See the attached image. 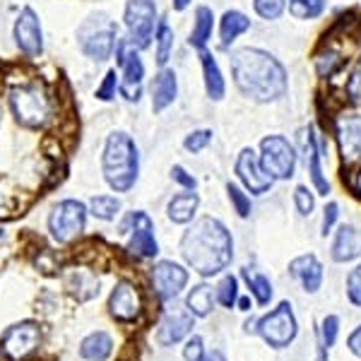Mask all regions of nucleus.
I'll use <instances>...</instances> for the list:
<instances>
[{"label": "nucleus", "instance_id": "1", "mask_svg": "<svg viewBox=\"0 0 361 361\" xmlns=\"http://www.w3.org/2000/svg\"><path fill=\"white\" fill-rule=\"evenodd\" d=\"M231 78L236 90L250 102H279L289 90L287 68L270 51L246 46L231 54Z\"/></svg>", "mask_w": 361, "mask_h": 361}, {"label": "nucleus", "instance_id": "2", "mask_svg": "<svg viewBox=\"0 0 361 361\" xmlns=\"http://www.w3.org/2000/svg\"><path fill=\"white\" fill-rule=\"evenodd\" d=\"M180 255L197 275H219L234 258V238L214 217H202L180 238Z\"/></svg>", "mask_w": 361, "mask_h": 361}, {"label": "nucleus", "instance_id": "3", "mask_svg": "<svg viewBox=\"0 0 361 361\" xmlns=\"http://www.w3.org/2000/svg\"><path fill=\"white\" fill-rule=\"evenodd\" d=\"M102 173L109 188L116 193H128L140 176V149L135 140L126 130H114L104 142Z\"/></svg>", "mask_w": 361, "mask_h": 361}, {"label": "nucleus", "instance_id": "4", "mask_svg": "<svg viewBox=\"0 0 361 361\" xmlns=\"http://www.w3.org/2000/svg\"><path fill=\"white\" fill-rule=\"evenodd\" d=\"M10 111H13L15 121L25 128L39 130V128L49 126L54 118V97L42 82H20L10 90L8 97Z\"/></svg>", "mask_w": 361, "mask_h": 361}, {"label": "nucleus", "instance_id": "5", "mask_svg": "<svg viewBox=\"0 0 361 361\" xmlns=\"http://www.w3.org/2000/svg\"><path fill=\"white\" fill-rule=\"evenodd\" d=\"M118 42V25L106 13H92L78 27L80 51L94 63H104L114 56V46Z\"/></svg>", "mask_w": 361, "mask_h": 361}, {"label": "nucleus", "instance_id": "6", "mask_svg": "<svg viewBox=\"0 0 361 361\" xmlns=\"http://www.w3.org/2000/svg\"><path fill=\"white\" fill-rule=\"evenodd\" d=\"M116 66H118V92L126 102L137 104L142 97V82H145V63L140 56V49H135L128 39L118 37L114 46Z\"/></svg>", "mask_w": 361, "mask_h": 361}, {"label": "nucleus", "instance_id": "7", "mask_svg": "<svg viewBox=\"0 0 361 361\" xmlns=\"http://www.w3.org/2000/svg\"><path fill=\"white\" fill-rule=\"evenodd\" d=\"M159 22V13H157L154 0H128L123 10V25L128 42L135 49H147L154 39V29Z\"/></svg>", "mask_w": 361, "mask_h": 361}, {"label": "nucleus", "instance_id": "8", "mask_svg": "<svg viewBox=\"0 0 361 361\" xmlns=\"http://www.w3.org/2000/svg\"><path fill=\"white\" fill-rule=\"evenodd\" d=\"M258 161L272 180H287L296 171V149L287 137L267 135L260 140Z\"/></svg>", "mask_w": 361, "mask_h": 361}, {"label": "nucleus", "instance_id": "9", "mask_svg": "<svg viewBox=\"0 0 361 361\" xmlns=\"http://www.w3.org/2000/svg\"><path fill=\"white\" fill-rule=\"evenodd\" d=\"M255 333L263 337L272 349H284L292 345L296 340V333H299V323H296L292 304L282 301L275 311L260 318L258 325H255Z\"/></svg>", "mask_w": 361, "mask_h": 361}, {"label": "nucleus", "instance_id": "10", "mask_svg": "<svg viewBox=\"0 0 361 361\" xmlns=\"http://www.w3.org/2000/svg\"><path fill=\"white\" fill-rule=\"evenodd\" d=\"M87 207L80 200H63L54 207L49 217V231L58 243L75 241L85 231Z\"/></svg>", "mask_w": 361, "mask_h": 361}, {"label": "nucleus", "instance_id": "11", "mask_svg": "<svg viewBox=\"0 0 361 361\" xmlns=\"http://www.w3.org/2000/svg\"><path fill=\"white\" fill-rule=\"evenodd\" d=\"M42 345V328L32 320H25V323H17L8 333L3 335V342H0V354L10 361H20L27 359L32 352H37V347Z\"/></svg>", "mask_w": 361, "mask_h": 361}, {"label": "nucleus", "instance_id": "12", "mask_svg": "<svg viewBox=\"0 0 361 361\" xmlns=\"http://www.w3.org/2000/svg\"><path fill=\"white\" fill-rule=\"evenodd\" d=\"M13 39L17 49L27 58H39L44 54V29L42 20L32 8H22L13 25Z\"/></svg>", "mask_w": 361, "mask_h": 361}, {"label": "nucleus", "instance_id": "13", "mask_svg": "<svg viewBox=\"0 0 361 361\" xmlns=\"http://www.w3.org/2000/svg\"><path fill=\"white\" fill-rule=\"evenodd\" d=\"M234 171L238 180L246 185L248 193H253V195H263L275 185V180L263 171V166H260V161H258V152H255L253 147H243L241 152H238Z\"/></svg>", "mask_w": 361, "mask_h": 361}, {"label": "nucleus", "instance_id": "14", "mask_svg": "<svg viewBox=\"0 0 361 361\" xmlns=\"http://www.w3.org/2000/svg\"><path fill=\"white\" fill-rule=\"evenodd\" d=\"M130 224V241H128V253L135 258H154L159 253V243L154 236V222L149 219V214L145 212H133L128 217Z\"/></svg>", "mask_w": 361, "mask_h": 361}, {"label": "nucleus", "instance_id": "15", "mask_svg": "<svg viewBox=\"0 0 361 361\" xmlns=\"http://www.w3.org/2000/svg\"><path fill=\"white\" fill-rule=\"evenodd\" d=\"M188 284V270H183L173 260H161L152 270V287L159 299H176Z\"/></svg>", "mask_w": 361, "mask_h": 361}, {"label": "nucleus", "instance_id": "16", "mask_svg": "<svg viewBox=\"0 0 361 361\" xmlns=\"http://www.w3.org/2000/svg\"><path fill=\"white\" fill-rule=\"evenodd\" d=\"M193 318H195L193 313L183 306L166 308L164 318H161V325H159V333H157L159 345L171 347V345H176V342L183 340V337L193 330Z\"/></svg>", "mask_w": 361, "mask_h": 361}, {"label": "nucleus", "instance_id": "17", "mask_svg": "<svg viewBox=\"0 0 361 361\" xmlns=\"http://www.w3.org/2000/svg\"><path fill=\"white\" fill-rule=\"evenodd\" d=\"M109 308H111V316L121 323H130L140 316V308H142V301H140V292L133 282L128 279H121L114 287L111 299H109Z\"/></svg>", "mask_w": 361, "mask_h": 361}, {"label": "nucleus", "instance_id": "18", "mask_svg": "<svg viewBox=\"0 0 361 361\" xmlns=\"http://www.w3.org/2000/svg\"><path fill=\"white\" fill-rule=\"evenodd\" d=\"M289 275L299 279V284L304 287V292L316 294L323 287V265L313 253L299 255L289 263Z\"/></svg>", "mask_w": 361, "mask_h": 361}, {"label": "nucleus", "instance_id": "19", "mask_svg": "<svg viewBox=\"0 0 361 361\" xmlns=\"http://www.w3.org/2000/svg\"><path fill=\"white\" fill-rule=\"evenodd\" d=\"M337 140L345 161H359L361 159V116L352 114L340 118L337 123Z\"/></svg>", "mask_w": 361, "mask_h": 361}, {"label": "nucleus", "instance_id": "20", "mask_svg": "<svg viewBox=\"0 0 361 361\" xmlns=\"http://www.w3.org/2000/svg\"><path fill=\"white\" fill-rule=\"evenodd\" d=\"M304 147H306V166H308V173H311L313 188L318 190V195H328L330 180L325 178L323 166H320L323 152H320V145H318V137H316V130H313V128L304 130Z\"/></svg>", "mask_w": 361, "mask_h": 361}, {"label": "nucleus", "instance_id": "21", "mask_svg": "<svg viewBox=\"0 0 361 361\" xmlns=\"http://www.w3.org/2000/svg\"><path fill=\"white\" fill-rule=\"evenodd\" d=\"M178 97V78L171 68H161L152 82V111L161 114L176 102Z\"/></svg>", "mask_w": 361, "mask_h": 361}, {"label": "nucleus", "instance_id": "22", "mask_svg": "<svg viewBox=\"0 0 361 361\" xmlns=\"http://www.w3.org/2000/svg\"><path fill=\"white\" fill-rule=\"evenodd\" d=\"M335 263H349L361 255V231L352 224H342L335 234L333 248H330Z\"/></svg>", "mask_w": 361, "mask_h": 361}, {"label": "nucleus", "instance_id": "23", "mask_svg": "<svg viewBox=\"0 0 361 361\" xmlns=\"http://www.w3.org/2000/svg\"><path fill=\"white\" fill-rule=\"evenodd\" d=\"M66 287L70 289V294L78 296L80 301H90L99 294V279L92 270L70 267L66 272Z\"/></svg>", "mask_w": 361, "mask_h": 361}, {"label": "nucleus", "instance_id": "24", "mask_svg": "<svg viewBox=\"0 0 361 361\" xmlns=\"http://www.w3.org/2000/svg\"><path fill=\"white\" fill-rule=\"evenodd\" d=\"M200 63H202V75H205V92L209 102H222L226 94V82L224 75L219 70V63L214 61V56L209 51H200Z\"/></svg>", "mask_w": 361, "mask_h": 361}, {"label": "nucleus", "instance_id": "25", "mask_svg": "<svg viewBox=\"0 0 361 361\" xmlns=\"http://www.w3.org/2000/svg\"><path fill=\"white\" fill-rule=\"evenodd\" d=\"M197 205H200V197H197L195 190H185V193H178L169 200L166 214L173 224H188L195 217Z\"/></svg>", "mask_w": 361, "mask_h": 361}, {"label": "nucleus", "instance_id": "26", "mask_svg": "<svg viewBox=\"0 0 361 361\" xmlns=\"http://www.w3.org/2000/svg\"><path fill=\"white\" fill-rule=\"evenodd\" d=\"M250 29V20L241 10H226L222 17V25H219V42L222 49H229L241 34H246Z\"/></svg>", "mask_w": 361, "mask_h": 361}, {"label": "nucleus", "instance_id": "27", "mask_svg": "<svg viewBox=\"0 0 361 361\" xmlns=\"http://www.w3.org/2000/svg\"><path fill=\"white\" fill-rule=\"evenodd\" d=\"M212 29H214V13L207 5H200V8L195 10V22H193V32H190L188 44L193 46V49L202 51L209 39H212Z\"/></svg>", "mask_w": 361, "mask_h": 361}, {"label": "nucleus", "instance_id": "28", "mask_svg": "<svg viewBox=\"0 0 361 361\" xmlns=\"http://www.w3.org/2000/svg\"><path fill=\"white\" fill-rule=\"evenodd\" d=\"M114 352V340L106 333H92L80 345V354L87 361H106Z\"/></svg>", "mask_w": 361, "mask_h": 361}, {"label": "nucleus", "instance_id": "29", "mask_svg": "<svg viewBox=\"0 0 361 361\" xmlns=\"http://www.w3.org/2000/svg\"><path fill=\"white\" fill-rule=\"evenodd\" d=\"M173 54V29L166 20L157 22L154 29V56H157V66L166 68L169 58Z\"/></svg>", "mask_w": 361, "mask_h": 361}, {"label": "nucleus", "instance_id": "30", "mask_svg": "<svg viewBox=\"0 0 361 361\" xmlns=\"http://www.w3.org/2000/svg\"><path fill=\"white\" fill-rule=\"evenodd\" d=\"M185 308H188L195 318L209 316V313H212V308H214L212 287H207V284H197V287L190 289L188 299H185Z\"/></svg>", "mask_w": 361, "mask_h": 361}, {"label": "nucleus", "instance_id": "31", "mask_svg": "<svg viewBox=\"0 0 361 361\" xmlns=\"http://www.w3.org/2000/svg\"><path fill=\"white\" fill-rule=\"evenodd\" d=\"M121 200L116 195H97L90 200V207H87V212L92 214V217L97 219H104V222H111L121 214Z\"/></svg>", "mask_w": 361, "mask_h": 361}, {"label": "nucleus", "instance_id": "32", "mask_svg": "<svg viewBox=\"0 0 361 361\" xmlns=\"http://www.w3.org/2000/svg\"><path fill=\"white\" fill-rule=\"evenodd\" d=\"M243 279L248 282V289L250 294L255 296V301H258L260 306H267L272 299V282L267 279L265 275H260V272H250L248 267L246 270H241Z\"/></svg>", "mask_w": 361, "mask_h": 361}, {"label": "nucleus", "instance_id": "33", "mask_svg": "<svg viewBox=\"0 0 361 361\" xmlns=\"http://www.w3.org/2000/svg\"><path fill=\"white\" fill-rule=\"evenodd\" d=\"M287 8L296 20H316L325 10V0H287Z\"/></svg>", "mask_w": 361, "mask_h": 361}, {"label": "nucleus", "instance_id": "34", "mask_svg": "<svg viewBox=\"0 0 361 361\" xmlns=\"http://www.w3.org/2000/svg\"><path fill=\"white\" fill-rule=\"evenodd\" d=\"M337 335H340V318H337V316H325L323 325H320V359L318 361H325L328 349L335 347Z\"/></svg>", "mask_w": 361, "mask_h": 361}, {"label": "nucleus", "instance_id": "35", "mask_svg": "<svg viewBox=\"0 0 361 361\" xmlns=\"http://www.w3.org/2000/svg\"><path fill=\"white\" fill-rule=\"evenodd\" d=\"M342 56L335 49H325L316 56V73L318 78H333L337 70L342 68Z\"/></svg>", "mask_w": 361, "mask_h": 361}, {"label": "nucleus", "instance_id": "36", "mask_svg": "<svg viewBox=\"0 0 361 361\" xmlns=\"http://www.w3.org/2000/svg\"><path fill=\"white\" fill-rule=\"evenodd\" d=\"M253 8L258 17H263L267 22H275L287 10V0H253Z\"/></svg>", "mask_w": 361, "mask_h": 361}, {"label": "nucleus", "instance_id": "37", "mask_svg": "<svg viewBox=\"0 0 361 361\" xmlns=\"http://www.w3.org/2000/svg\"><path fill=\"white\" fill-rule=\"evenodd\" d=\"M236 299H238V279L231 275L222 277V282L217 287V301L226 308H234Z\"/></svg>", "mask_w": 361, "mask_h": 361}, {"label": "nucleus", "instance_id": "38", "mask_svg": "<svg viewBox=\"0 0 361 361\" xmlns=\"http://www.w3.org/2000/svg\"><path fill=\"white\" fill-rule=\"evenodd\" d=\"M212 137H214V133H212V130H207V128H200V130L188 133V135H185V140H183L185 152H190V154L202 152V149H205L207 145L212 142Z\"/></svg>", "mask_w": 361, "mask_h": 361}, {"label": "nucleus", "instance_id": "39", "mask_svg": "<svg viewBox=\"0 0 361 361\" xmlns=\"http://www.w3.org/2000/svg\"><path fill=\"white\" fill-rule=\"evenodd\" d=\"M226 195H229V202L234 205V212L238 217H248L250 214V197L238 188L236 183H226Z\"/></svg>", "mask_w": 361, "mask_h": 361}, {"label": "nucleus", "instance_id": "40", "mask_svg": "<svg viewBox=\"0 0 361 361\" xmlns=\"http://www.w3.org/2000/svg\"><path fill=\"white\" fill-rule=\"evenodd\" d=\"M294 205H296V209H299L301 217H311V212L316 209V195H313L306 185H296Z\"/></svg>", "mask_w": 361, "mask_h": 361}, {"label": "nucleus", "instance_id": "41", "mask_svg": "<svg viewBox=\"0 0 361 361\" xmlns=\"http://www.w3.org/2000/svg\"><path fill=\"white\" fill-rule=\"evenodd\" d=\"M116 92H118V73L109 70V73L104 75L102 85L97 87V99H102V102H114Z\"/></svg>", "mask_w": 361, "mask_h": 361}, {"label": "nucleus", "instance_id": "42", "mask_svg": "<svg viewBox=\"0 0 361 361\" xmlns=\"http://www.w3.org/2000/svg\"><path fill=\"white\" fill-rule=\"evenodd\" d=\"M347 296L354 306L361 308V265L354 267L347 275Z\"/></svg>", "mask_w": 361, "mask_h": 361}, {"label": "nucleus", "instance_id": "43", "mask_svg": "<svg viewBox=\"0 0 361 361\" xmlns=\"http://www.w3.org/2000/svg\"><path fill=\"white\" fill-rule=\"evenodd\" d=\"M171 180H176V183L180 185V188H185V190H195L197 188V180L193 173H188L183 166L176 164V166H171Z\"/></svg>", "mask_w": 361, "mask_h": 361}, {"label": "nucleus", "instance_id": "44", "mask_svg": "<svg viewBox=\"0 0 361 361\" xmlns=\"http://www.w3.org/2000/svg\"><path fill=\"white\" fill-rule=\"evenodd\" d=\"M183 357H185V361H200L202 357H205V345H202V340L197 335H193L188 342H185Z\"/></svg>", "mask_w": 361, "mask_h": 361}, {"label": "nucleus", "instance_id": "45", "mask_svg": "<svg viewBox=\"0 0 361 361\" xmlns=\"http://www.w3.org/2000/svg\"><path fill=\"white\" fill-rule=\"evenodd\" d=\"M337 217H340V205H337V202H328L323 209V231H320V234L328 236L330 231H333Z\"/></svg>", "mask_w": 361, "mask_h": 361}, {"label": "nucleus", "instance_id": "46", "mask_svg": "<svg viewBox=\"0 0 361 361\" xmlns=\"http://www.w3.org/2000/svg\"><path fill=\"white\" fill-rule=\"evenodd\" d=\"M347 94L354 104H361V68L354 70L347 80Z\"/></svg>", "mask_w": 361, "mask_h": 361}, {"label": "nucleus", "instance_id": "47", "mask_svg": "<svg viewBox=\"0 0 361 361\" xmlns=\"http://www.w3.org/2000/svg\"><path fill=\"white\" fill-rule=\"evenodd\" d=\"M347 347H349V352H352L354 357H359V359H361V325H359L357 330H354L352 335H349Z\"/></svg>", "mask_w": 361, "mask_h": 361}, {"label": "nucleus", "instance_id": "48", "mask_svg": "<svg viewBox=\"0 0 361 361\" xmlns=\"http://www.w3.org/2000/svg\"><path fill=\"white\" fill-rule=\"evenodd\" d=\"M200 361H226V357L222 352H212V354H205V357H202Z\"/></svg>", "mask_w": 361, "mask_h": 361}, {"label": "nucleus", "instance_id": "49", "mask_svg": "<svg viewBox=\"0 0 361 361\" xmlns=\"http://www.w3.org/2000/svg\"><path fill=\"white\" fill-rule=\"evenodd\" d=\"M171 5H173V10H178V13H183V10L190 5V0H171Z\"/></svg>", "mask_w": 361, "mask_h": 361}, {"label": "nucleus", "instance_id": "50", "mask_svg": "<svg viewBox=\"0 0 361 361\" xmlns=\"http://www.w3.org/2000/svg\"><path fill=\"white\" fill-rule=\"evenodd\" d=\"M236 304H238L241 311H250V299H248V296H243V299H236Z\"/></svg>", "mask_w": 361, "mask_h": 361}, {"label": "nucleus", "instance_id": "51", "mask_svg": "<svg viewBox=\"0 0 361 361\" xmlns=\"http://www.w3.org/2000/svg\"><path fill=\"white\" fill-rule=\"evenodd\" d=\"M357 190L361 193V169H359V173H357Z\"/></svg>", "mask_w": 361, "mask_h": 361}, {"label": "nucleus", "instance_id": "52", "mask_svg": "<svg viewBox=\"0 0 361 361\" xmlns=\"http://www.w3.org/2000/svg\"><path fill=\"white\" fill-rule=\"evenodd\" d=\"M0 238H3V226H0Z\"/></svg>", "mask_w": 361, "mask_h": 361}, {"label": "nucleus", "instance_id": "53", "mask_svg": "<svg viewBox=\"0 0 361 361\" xmlns=\"http://www.w3.org/2000/svg\"><path fill=\"white\" fill-rule=\"evenodd\" d=\"M0 121H3V109H0Z\"/></svg>", "mask_w": 361, "mask_h": 361}]
</instances>
